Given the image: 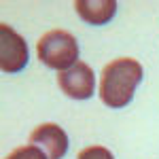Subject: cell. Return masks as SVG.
Wrapping results in <instances>:
<instances>
[{
    "label": "cell",
    "mask_w": 159,
    "mask_h": 159,
    "mask_svg": "<svg viewBox=\"0 0 159 159\" xmlns=\"http://www.w3.org/2000/svg\"><path fill=\"white\" fill-rule=\"evenodd\" d=\"M142 81V66L132 57H117L108 61L100 74V98L110 108L127 106Z\"/></svg>",
    "instance_id": "6da1fadb"
},
{
    "label": "cell",
    "mask_w": 159,
    "mask_h": 159,
    "mask_svg": "<svg viewBox=\"0 0 159 159\" xmlns=\"http://www.w3.org/2000/svg\"><path fill=\"white\" fill-rule=\"evenodd\" d=\"M38 60L43 61L47 68L53 70H68L79 61V45L76 38L66 32V30H51L47 34H43L36 45Z\"/></svg>",
    "instance_id": "7a4b0ae2"
},
{
    "label": "cell",
    "mask_w": 159,
    "mask_h": 159,
    "mask_svg": "<svg viewBox=\"0 0 159 159\" xmlns=\"http://www.w3.org/2000/svg\"><path fill=\"white\" fill-rule=\"evenodd\" d=\"M60 89L72 100H89L96 91V74L85 61H76L68 70L57 72Z\"/></svg>",
    "instance_id": "3957f363"
},
{
    "label": "cell",
    "mask_w": 159,
    "mask_h": 159,
    "mask_svg": "<svg viewBox=\"0 0 159 159\" xmlns=\"http://www.w3.org/2000/svg\"><path fill=\"white\" fill-rule=\"evenodd\" d=\"M28 64V45L11 25H0V66L2 72H19Z\"/></svg>",
    "instance_id": "277c9868"
},
{
    "label": "cell",
    "mask_w": 159,
    "mask_h": 159,
    "mask_svg": "<svg viewBox=\"0 0 159 159\" xmlns=\"http://www.w3.org/2000/svg\"><path fill=\"white\" fill-rule=\"evenodd\" d=\"M30 144L38 147L47 159H61L68 151V136L55 123H43L30 134Z\"/></svg>",
    "instance_id": "5b68a950"
},
{
    "label": "cell",
    "mask_w": 159,
    "mask_h": 159,
    "mask_svg": "<svg viewBox=\"0 0 159 159\" xmlns=\"http://www.w3.org/2000/svg\"><path fill=\"white\" fill-rule=\"evenodd\" d=\"M74 11L81 15V19H85L91 25H104L112 19V15L117 13V2L112 0H102V2H93V0H76L74 2Z\"/></svg>",
    "instance_id": "8992f818"
},
{
    "label": "cell",
    "mask_w": 159,
    "mask_h": 159,
    "mask_svg": "<svg viewBox=\"0 0 159 159\" xmlns=\"http://www.w3.org/2000/svg\"><path fill=\"white\" fill-rule=\"evenodd\" d=\"M7 159H47V155L34 144H25V147H17Z\"/></svg>",
    "instance_id": "52a82bcc"
},
{
    "label": "cell",
    "mask_w": 159,
    "mask_h": 159,
    "mask_svg": "<svg viewBox=\"0 0 159 159\" xmlns=\"http://www.w3.org/2000/svg\"><path fill=\"white\" fill-rule=\"evenodd\" d=\"M76 159H115V155L110 153L106 147H100V144H96V147H87L83 148L81 153H79V157Z\"/></svg>",
    "instance_id": "ba28073f"
}]
</instances>
